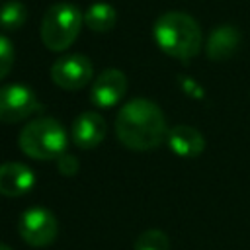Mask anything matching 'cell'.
Segmentation results:
<instances>
[{"mask_svg":"<svg viewBox=\"0 0 250 250\" xmlns=\"http://www.w3.org/2000/svg\"><path fill=\"white\" fill-rule=\"evenodd\" d=\"M117 21V12L111 4L107 2H94L86 14H84V23L88 29L96 33H107L115 27Z\"/></svg>","mask_w":250,"mask_h":250,"instance_id":"cell-13","label":"cell"},{"mask_svg":"<svg viewBox=\"0 0 250 250\" xmlns=\"http://www.w3.org/2000/svg\"><path fill=\"white\" fill-rule=\"evenodd\" d=\"M43 109L35 92L25 84L0 86V121L18 123Z\"/></svg>","mask_w":250,"mask_h":250,"instance_id":"cell-6","label":"cell"},{"mask_svg":"<svg viewBox=\"0 0 250 250\" xmlns=\"http://www.w3.org/2000/svg\"><path fill=\"white\" fill-rule=\"evenodd\" d=\"M168 148L180 158H197L205 150V137L191 125H176L166 135Z\"/></svg>","mask_w":250,"mask_h":250,"instance_id":"cell-11","label":"cell"},{"mask_svg":"<svg viewBox=\"0 0 250 250\" xmlns=\"http://www.w3.org/2000/svg\"><path fill=\"white\" fill-rule=\"evenodd\" d=\"M115 135L131 150H152L166 141V117L154 102L133 98L115 117Z\"/></svg>","mask_w":250,"mask_h":250,"instance_id":"cell-1","label":"cell"},{"mask_svg":"<svg viewBox=\"0 0 250 250\" xmlns=\"http://www.w3.org/2000/svg\"><path fill=\"white\" fill-rule=\"evenodd\" d=\"M0 250H12L10 246H6V244H0Z\"/></svg>","mask_w":250,"mask_h":250,"instance_id":"cell-18","label":"cell"},{"mask_svg":"<svg viewBox=\"0 0 250 250\" xmlns=\"http://www.w3.org/2000/svg\"><path fill=\"white\" fill-rule=\"evenodd\" d=\"M133 250H170V238L164 230L148 229L137 236Z\"/></svg>","mask_w":250,"mask_h":250,"instance_id":"cell-15","label":"cell"},{"mask_svg":"<svg viewBox=\"0 0 250 250\" xmlns=\"http://www.w3.org/2000/svg\"><path fill=\"white\" fill-rule=\"evenodd\" d=\"M35 186V174L21 162L0 164V193L6 197H20L31 191Z\"/></svg>","mask_w":250,"mask_h":250,"instance_id":"cell-10","label":"cell"},{"mask_svg":"<svg viewBox=\"0 0 250 250\" xmlns=\"http://www.w3.org/2000/svg\"><path fill=\"white\" fill-rule=\"evenodd\" d=\"M240 45V31L234 25H219L215 27L205 41V55L211 61H227L230 59Z\"/></svg>","mask_w":250,"mask_h":250,"instance_id":"cell-12","label":"cell"},{"mask_svg":"<svg viewBox=\"0 0 250 250\" xmlns=\"http://www.w3.org/2000/svg\"><path fill=\"white\" fill-rule=\"evenodd\" d=\"M14 61H16V51L12 41L6 35H0V80L10 74Z\"/></svg>","mask_w":250,"mask_h":250,"instance_id":"cell-16","label":"cell"},{"mask_svg":"<svg viewBox=\"0 0 250 250\" xmlns=\"http://www.w3.org/2000/svg\"><path fill=\"white\" fill-rule=\"evenodd\" d=\"M92 76H94L92 61L80 53L62 55L51 66V80L59 88L68 90V92H74V90L88 86Z\"/></svg>","mask_w":250,"mask_h":250,"instance_id":"cell-7","label":"cell"},{"mask_svg":"<svg viewBox=\"0 0 250 250\" xmlns=\"http://www.w3.org/2000/svg\"><path fill=\"white\" fill-rule=\"evenodd\" d=\"M18 232L21 240L33 248L49 246L59 232L57 217L45 207H29L18 221Z\"/></svg>","mask_w":250,"mask_h":250,"instance_id":"cell-5","label":"cell"},{"mask_svg":"<svg viewBox=\"0 0 250 250\" xmlns=\"http://www.w3.org/2000/svg\"><path fill=\"white\" fill-rule=\"evenodd\" d=\"M107 133V123L98 111H82L72 121V141L78 148L98 146Z\"/></svg>","mask_w":250,"mask_h":250,"instance_id":"cell-9","label":"cell"},{"mask_svg":"<svg viewBox=\"0 0 250 250\" xmlns=\"http://www.w3.org/2000/svg\"><path fill=\"white\" fill-rule=\"evenodd\" d=\"M20 148L35 160H57L66 152V133L55 117L31 119L20 133Z\"/></svg>","mask_w":250,"mask_h":250,"instance_id":"cell-3","label":"cell"},{"mask_svg":"<svg viewBox=\"0 0 250 250\" xmlns=\"http://www.w3.org/2000/svg\"><path fill=\"white\" fill-rule=\"evenodd\" d=\"M84 23V16L78 6L70 2H57L47 8L41 21V41L49 51H64L68 49Z\"/></svg>","mask_w":250,"mask_h":250,"instance_id":"cell-4","label":"cell"},{"mask_svg":"<svg viewBox=\"0 0 250 250\" xmlns=\"http://www.w3.org/2000/svg\"><path fill=\"white\" fill-rule=\"evenodd\" d=\"M78 168H80V162L72 154H68V152H64L62 156L57 158V170L62 176H74L78 172Z\"/></svg>","mask_w":250,"mask_h":250,"instance_id":"cell-17","label":"cell"},{"mask_svg":"<svg viewBox=\"0 0 250 250\" xmlns=\"http://www.w3.org/2000/svg\"><path fill=\"white\" fill-rule=\"evenodd\" d=\"M154 43L162 53L178 61H189L201 51L199 23L186 12H166L152 25Z\"/></svg>","mask_w":250,"mask_h":250,"instance_id":"cell-2","label":"cell"},{"mask_svg":"<svg viewBox=\"0 0 250 250\" xmlns=\"http://www.w3.org/2000/svg\"><path fill=\"white\" fill-rule=\"evenodd\" d=\"M27 20V10L21 2L18 0H12V2H6L2 8H0V27L6 29V31H16L20 29Z\"/></svg>","mask_w":250,"mask_h":250,"instance_id":"cell-14","label":"cell"},{"mask_svg":"<svg viewBox=\"0 0 250 250\" xmlns=\"http://www.w3.org/2000/svg\"><path fill=\"white\" fill-rule=\"evenodd\" d=\"M127 94V76L125 72L117 68H105L94 78L92 90H90V102L100 107L107 109L117 105Z\"/></svg>","mask_w":250,"mask_h":250,"instance_id":"cell-8","label":"cell"}]
</instances>
